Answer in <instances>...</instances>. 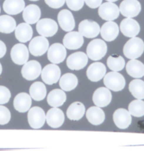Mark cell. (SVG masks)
Returning <instances> with one entry per match:
<instances>
[{
  "mask_svg": "<svg viewBox=\"0 0 144 151\" xmlns=\"http://www.w3.org/2000/svg\"><path fill=\"white\" fill-rule=\"evenodd\" d=\"M144 52V42L137 37H131L126 42L123 48V53L127 58L130 59H137Z\"/></svg>",
  "mask_w": 144,
  "mask_h": 151,
  "instance_id": "1",
  "label": "cell"
},
{
  "mask_svg": "<svg viewBox=\"0 0 144 151\" xmlns=\"http://www.w3.org/2000/svg\"><path fill=\"white\" fill-rule=\"evenodd\" d=\"M107 45L101 39H95L89 43L86 47V55L93 61L101 59L107 53Z\"/></svg>",
  "mask_w": 144,
  "mask_h": 151,
  "instance_id": "2",
  "label": "cell"
},
{
  "mask_svg": "<svg viewBox=\"0 0 144 151\" xmlns=\"http://www.w3.org/2000/svg\"><path fill=\"white\" fill-rule=\"evenodd\" d=\"M103 83L107 88L115 92H118L124 89L126 81L122 74L118 71H112L104 76Z\"/></svg>",
  "mask_w": 144,
  "mask_h": 151,
  "instance_id": "3",
  "label": "cell"
},
{
  "mask_svg": "<svg viewBox=\"0 0 144 151\" xmlns=\"http://www.w3.org/2000/svg\"><path fill=\"white\" fill-rule=\"evenodd\" d=\"M36 29L39 35L47 37L55 35L58 29V27L54 20L43 19L37 21Z\"/></svg>",
  "mask_w": 144,
  "mask_h": 151,
  "instance_id": "4",
  "label": "cell"
},
{
  "mask_svg": "<svg viewBox=\"0 0 144 151\" xmlns=\"http://www.w3.org/2000/svg\"><path fill=\"white\" fill-rule=\"evenodd\" d=\"M28 123L32 129L42 128L46 121V114L44 109L39 107H33L28 114Z\"/></svg>",
  "mask_w": 144,
  "mask_h": 151,
  "instance_id": "5",
  "label": "cell"
},
{
  "mask_svg": "<svg viewBox=\"0 0 144 151\" xmlns=\"http://www.w3.org/2000/svg\"><path fill=\"white\" fill-rule=\"evenodd\" d=\"M61 71L60 68L55 64L46 65L41 72L42 81L48 85H53L56 83L61 78Z\"/></svg>",
  "mask_w": 144,
  "mask_h": 151,
  "instance_id": "6",
  "label": "cell"
},
{
  "mask_svg": "<svg viewBox=\"0 0 144 151\" xmlns=\"http://www.w3.org/2000/svg\"><path fill=\"white\" fill-rule=\"evenodd\" d=\"M48 47L49 42L48 40L42 35L34 37L29 44L30 52L35 57L42 56L46 52Z\"/></svg>",
  "mask_w": 144,
  "mask_h": 151,
  "instance_id": "7",
  "label": "cell"
},
{
  "mask_svg": "<svg viewBox=\"0 0 144 151\" xmlns=\"http://www.w3.org/2000/svg\"><path fill=\"white\" fill-rule=\"evenodd\" d=\"M120 12L127 18L137 17L141 11V5L137 0H124L120 6Z\"/></svg>",
  "mask_w": 144,
  "mask_h": 151,
  "instance_id": "8",
  "label": "cell"
},
{
  "mask_svg": "<svg viewBox=\"0 0 144 151\" xmlns=\"http://www.w3.org/2000/svg\"><path fill=\"white\" fill-rule=\"evenodd\" d=\"M98 15L102 19L107 21H114L120 16V9L116 4L108 1L101 4L98 8Z\"/></svg>",
  "mask_w": 144,
  "mask_h": 151,
  "instance_id": "9",
  "label": "cell"
},
{
  "mask_svg": "<svg viewBox=\"0 0 144 151\" xmlns=\"http://www.w3.org/2000/svg\"><path fill=\"white\" fill-rule=\"evenodd\" d=\"M42 72V66L37 61L27 62L21 70V74L27 81H34L39 76Z\"/></svg>",
  "mask_w": 144,
  "mask_h": 151,
  "instance_id": "10",
  "label": "cell"
},
{
  "mask_svg": "<svg viewBox=\"0 0 144 151\" xmlns=\"http://www.w3.org/2000/svg\"><path fill=\"white\" fill-rule=\"evenodd\" d=\"M79 33L83 37L94 38L100 33V26L96 22L90 20H84L79 24Z\"/></svg>",
  "mask_w": 144,
  "mask_h": 151,
  "instance_id": "11",
  "label": "cell"
},
{
  "mask_svg": "<svg viewBox=\"0 0 144 151\" xmlns=\"http://www.w3.org/2000/svg\"><path fill=\"white\" fill-rule=\"evenodd\" d=\"M67 51L64 45L60 43H54L48 49V59L52 64H60L66 58Z\"/></svg>",
  "mask_w": 144,
  "mask_h": 151,
  "instance_id": "12",
  "label": "cell"
},
{
  "mask_svg": "<svg viewBox=\"0 0 144 151\" xmlns=\"http://www.w3.org/2000/svg\"><path fill=\"white\" fill-rule=\"evenodd\" d=\"M11 57L12 61L18 65H23L28 62L29 52L25 45L19 43L12 47L11 50Z\"/></svg>",
  "mask_w": 144,
  "mask_h": 151,
  "instance_id": "13",
  "label": "cell"
},
{
  "mask_svg": "<svg viewBox=\"0 0 144 151\" xmlns=\"http://www.w3.org/2000/svg\"><path fill=\"white\" fill-rule=\"evenodd\" d=\"M120 28L122 33L128 37H136L141 30L139 23L132 18H127L122 20Z\"/></svg>",
  "mask_w": 144,
  "mask_h": 151,
  "instance_id": "14",
  "label": "cell"
},
{
  "mask_svg": "<svg viewBox=\"0 0 144 151\" xmlns=\"http://www.w3.org/2000/svg\"><path fill=\"white\" fill-rule=\"evenodd\" d=\"M67 66L71 70H81L88 63V57L82 52H75L70 55L67 59Z\"/></svg>",
  "mask_w": 144,
  "mask_h": 151,
  "instance_id": "15",
  "label": "cell"
},
{
  "mask_svg": "<svg viewBox=\"0 0 144 151\" xmlns=\"http://www.w3.org/2000/svg\"><path fill=\"white\" fill-rule=\"evenodd\" d=\"M63 45L68 50H75L80 48L84 44V38L79 32L70 31L63 40Z\"/></svg>",
  "mask_w": 144,
  "mask_h": 151,
  "instance_id": "16",
  "label": "cell"
},
{
  "mask_svg": "<svg viewBox=\"0 0 144 151\" xmlns=\"http://www.w3.org/2000/svg\"><path fill=\"white\" fill-rule=\"evenodd\" d=\"M92 99L93 103L97 107H105L111 102L112 94L108 88L101 87L95 91Z\"/></svg>",
  "mask_w": 144,
  "mask_h": 151,
  "instance_id": "17",
  "label": "cell"
},
{
  "mask_svg": "<svg viewBox=\"0 0 144 151\" xmlns=\"http://www.w3.org/2000/svg\"><path fill=\"white\" fill-rule=\"evenodd\" d=\"M131 115L127 109L120 108L115 111L113 121L115 124L120 129H127L131 124Z\"/></svg>",
  "mask_w": 144,
  "mask_h": 151,
  "instance_id": "18",
  "label": "cell"
},
{
  "mask_svg": "<svg viewBox=\"0 0 144 151\" xmlns=\"http://www.w3.org/2000/svg\"><path fill=\"white\" fill-rule=\"evenodd\" d=\"M46 120L48 125L51 128H58L64 123L65 115L61 109L53 107L46 113Z\"/></svg>",
  "mask_w": 144,
  "mask_h": 151,
  "instance_id": "19",
  "label": "cell"
},
{
  "mask_svg": "<svg viewBox=\"0 0 144 151\" xmlns=\"http://www.w3.org/2000/svg\"><path fill=\"white\" fill-rule=\"evenodd\" d=\"M58 21L59 26L64 31H72L75 27V21L73 14L69 10H61L58 14Z\"/></svg>",
  "mask_w": 144,
  "mask_h": 151,
  "instance_id": "20",
  "label": "cell"
},
{
  "mask_svg": "<svg viewBox=\"0 0 144 151\" xmlns=\"http://www.w3.org/2000/svg\"><path fill=\"white\" fill-rule=\"evenodd\" d=\"M106 73V66L103 63L95 62L89 66L86 71V76L91 81L98 82L103 78Z\"/></svg>",
  "mask_w": 144,
  "mask_h": 151,
  "instance_id": "21",
  "label": "cell"
},
{
  "mask_svg": "<svg viewBox=\"0 0 144 151\" xmlns=\"http://www.w3.org/2000/svg\"><path fill=\"white\" fill-rule=\"evenodd\" d=\"M119 27L113 21H108L103 25L100 30L101 37L108 42L115 40L119 35Z\"/></svg>",
  "mask_w": 144,
  "mask_h": 151,
  "instance_id": "22",
  "label": "cell"
},
{
  "mask_svg": "<svg viewBox=\"0 0 144 151\" xmlns=\"http://www.w3.org/2000/svg\"><path fill=\"white\" fill-rule=\"evenodd\" d=\"M32 105V98L26 93H21L15 97L14 106L16 111L25 113L30 109Z\"/></svg>",
  "mask_w": 144,
  "mask_h": 151,
  "instance_id": "23",
  "label": "cell"
},
{
  "mask_svg": "<svg viewBox=\"0 0 144 151\" xmlns=\"http://www.w3.org/2000/svg\"><path fill=\"white\" fill-rule=\"evenodd\" d=\"M23 18L26 23L35 24L37 23L41 17V10L36 4H30L23 9Z\"/></svg>",
  "mask_w": 144,
  "mask_h": 151,
  "instance_id": "24",
  "label": "cell"
},
{
  "mask_svg": "<svg viewBox=\"0 0 144 151\" xmlns=\"http://www.w3.org/2000/svg\"><path fill=\"white\" fill-rule=\"evenodd\" d=\"M33 30L29 23H21L15 29L16 38L21 42H27L31 40Z\"/></svg>",
  "mask_w": 144,
  "mask_h": 151,
  "instance_id": "25",
  "label": "cell"
},
{
  "mask_svg": "<svg viewBox=\"0 0 144 151\" xmlns=\"http://www.w3.org/2000/svg\"><path fill=\"white\" fill-rule=\"evenodd\" d=\"M86 119L89 123L94 126H98L103 123L106 115L103 110L99 107H91L86 113Z\"/></svg>",
  "mask_w": 144,
  "mask_h": 151,
  "instance_id": "26",
  "label": "cell"
},
{
  "mask_svg": "<svg viewBox=\"0 0 144 151\" xmlns=\"http://www.w3.org/2000/svg\"><path fill=\"white\" fill-rule=\"evenodd\" d=\"M26 7L24 0H5L3 4L4 11L9 15H16L23 12Z\"/></svg>",
  "mask_w": 144,
  "mask_h": 151,
  "instance_id": "27",
  "label": "cell"
},
{
  "mask_svg": "<svg viewBox=\"0 0 144 151\" xmlns=\"http://www.w3.org/2000/svg\"><path fill=\"white\" fill-rule=\"evenodd\" d=\"M66 94L63 91L60 89H55L48 93L47 102L51 107H59L62 106L66 101Z\"/></svg>",
  "mask_w": 144,
  "mask_h": 151,
  "instance_id": "28",
  "label": "cell"
},
{
  "mask_svg": "<svg viewBox=\"0 0 144 151\" xmlns=\"http://www.w3.org/2000/svg\"><path fill=\"white\" fill-rule=\"evenodd\" d=\"M127 72L133 78H139L144 76V64L136 59H131L126 66Z\"/></svg>",
  "mask_w": 144,
  "mask_h": 151,
  "instance_id": "29",
  "label": "cell"
},
{
  "mask_svg": "<svg viewBox=\"0 0 144 151\" xmlns=\"http://www.w3.org/2000/svg\"><path fill=\"white\" fill-rule=\"evenodd\" d=\"M84 113L85 107L83 104L80 102H75L69 106L66 114L69 119L78 121L83 117Z\"/></svg>",
  "mask_w": 144,
  "mask_h": 151,
  "instance_id": "30",
  "label": "cell"
},
{
  "mask_svg": "<svg viewBox=\"0 0 144 151\" xmlns=\"http://www.w3.org/2000/svg\"><path fill=\"white\" fill-rule=\"evenodd\" d=\"M78 85V79L75 74L71 73H65L59 81V86L64 91H71L76 88Z\"/></svg>",
  "mask_w": 144,
  "mask_h": 151,
  "instance_id": "31",
  "label": "cell"
},
{
  "mask_svg": "<svg viewBox=\"0 0 144 151\" xmlns=\"http://www.w3.org/2000/svg\"><path fill=\"white\" fill-rule=\"evenodd\" d=\"M30 97L35 101H41L46 95V86L42 82H35L30 88Z\"/></svg>",
  "mask_w": 144,
  "mask_h": 151,
  "instance_id": "32",
  "label": "cell"
},
{
  "mask_svg": "<svg viewBox=\"0 0 144 151\" xmlns=\"http://www.w3.org/2000/svg\"><path fill=\"white\" fill-rule=\"evenodd\" d=\"M16 28V22L13 17L8 15L0 17V33H11Z\"/></svg>",
  "mask_w": 144,
  "mask_h": 151,
  "instance_id": "33",
  "label": "cell"
},
{
  "mask_svg": "<svg viewBox=\"0 0 144 151\" xmlns=\"http://www.w3.org/2000/svg\"><path fill=\"white\" fill-rule=\"evenodd\" d=\"M129 90L131 95L139 100L144 99V81L139 79L131 81L129 85Z\"/></svg>",
  "mask_w": 144,
  "mask_h": 151,
  "instance_id": "34",
  "label": "cell"
},
{
  "mask_svg": "<svg viewBox=\"0 0 144 151\" xmlns=\"http://www.w3.org/2000/svg\"><path fill=\"white\" fill-rule=\"evenodd\" d=\"M108 66L113 71H120L124 69L125 66V59L121 56L113 55L110 56L107 60Z\"/></svg>",
  "mask_w": 144,
  "mask_h": 151,
  "instance_id": "35",
  "label": "cell"
},
{
  "mask_svg": "<svg viewBox=\"0 0 144 151\" xmlns=\"http://www.w3.org/2000/svg\"><path fill=\"white\" fill-rule=\"evenodd\" d=\"M129 112L131 115L136 117L144 116V101L142 100H134L129 105Z\"/></svg>",
  "mask_w": 144,
  "mask_h": 151,
  "instance_id": "36",
  "label": "cell"
},
{
  "mask_svg": "<svg viewBox=\"0 0 144 151\" xmlns=\"http://www.w3.org/2000/svg\"><path fill=\"white\" fill-rule=\"evenodd\" d=\"M11 120V112L7 107L0 105V125H5Z\"/></svg>",
  "mask_w": 144,
  "mask_h": 151,
  "instance_id": "37",
  "label": "cell"
},
{
  "mask_svg": "<svg viewBox=\"0 0 144 151\" xmlns=\"http://www.w3.org/2000/svg\"><path fill=\"white\" fill-rule=\"evenodd\" d=\"M11 94L6 87L0 86V105L6 104L10 100Z\"/></svg>",
  "mask_w": 144,
  "mask_h": 151,
  "instance_id": "38",
  "label": "cell"
},
{
  "mask_svg": "<svg viewBox=\"0 0 144 151\" xmlns=\"http://www.w3.org/2000/svg\"><path fill=\"white\" fill-rule=\"evenodd\" d=\"M67 6L72 11H80L84 6V0H66Z\"/></svg>",
  "mask_w": 144,
  "mask_h": 151,
  "instance_id": "39",
  "label": "cell"
},
{
  "mask_svg": "<svg viewBox=\"0 0 144 151\" xmlns=\"http://www.w3.org/2000/svg\"><path fill=\"white\" fill-rule=\"evenodd\" d=\"M48 6L52 9H59L64 5L66 0H44Z\"/></svg>",
  "mask_w": 144,
  "mask_h": 151,
  "instance_id": "40",
  "label": "cell"
},
{
  "mask_svg": "<svg viewBox=\"0 0 144 151\" xmlns=\"http://www.w3.org/2000/svg\"><path fill=\"white\" fill-rule=\"evenodd\" d=\"M103 0H84V2L91 9H96L100 6Z\"/></svg>",
  "mask_w": 144,
  "mask_h": 151,
  "instance_id": "41",
  "label": "cell"
},
{
  "mask_svg": "<svg viewBox=\"0 0 144 151\" xmlns=\"http://www.w3.org/2000/svg\"><path fill=\"white\" fill-rule=\"evenodd\" d=\"M6 45H5L4 42H2V41L0 40V59L2 58V57L6 55Z\"/></svg>",
  "mask_w": 144,
  "mask_h": 151,
  "instance_id": "42",
  "label": "cell"
},
{
  "mask_svg": "<svg viewBox=\"0 0 144 151\" xmlns=\"http://www.w3.org/2000/svg\"><path fill=\"white\" fill-rule=\"evenodd\" d=\"M1 72H2V66H1V63H0V75L1 74Z\"/></svg>",
  "mask_w": 144,
  "mask_h": 151,
  "instance_id": "43",
  "label": "cell"
},
{
  "mask_svg": "<svg viewBox=\"0 0 144 151\" xmlns=\"http://www.w3.org/2000/svg\"><path fill=\"white\" fill-rule=\"evenodd\" d=\"M106 1H110V2H115V1H118V0H106Z\"/></svg>",
  "mask_w": 144,
  "mask_h": 151,
  "instance_id": "44",
  "label": "cell"
},
{
  "mask_svg": "<svg viewBox=\"0 0 144 151\" xmlns=\"http://www.w3.org/2000/svg\"><path fill=\"white\" fill-rule=\"evenodd\" d=\"M30 1H38V0H30Z\"/></svg>",
  "mask_w": 144,
  "mask_h": 151,
  "instance_id": "45",
  "label": "cell"
},
{
  "mask_svg": "<svg viewBox=\"0 0 144 151\" xmlns=\"http://www.w3.org/2000/svg\"><path fill=\"white\" fill-rule=\"evenodd\" d=\"M0 12H1V8H0Z\"/></svg>",
  "mask_w": 144,
  "mask_h": 151,
  "instance_id": "46",
  "label": "cell"
}]
</instances>
